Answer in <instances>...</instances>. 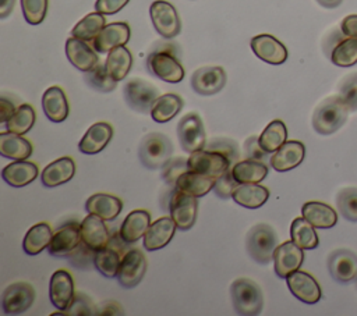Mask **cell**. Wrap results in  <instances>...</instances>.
<instances>
[{
    "mask_svg": "<svg viewBox=\"0 0 357 316\" xmlns=\"http://www.w3.org/2000/svg\"><path fill=\"white\" fill-rule=\"evenodd\" d=\"M148 71L170 84H177L184 78V68L177 58L174 43H156L155 49L146 57Z\"/></svg>",
    "mask_w": 357,
    "mask_h": 316,
    "instance_id": "1",
    "label": "cell"
},
{
    "mask_svg": "<svg viewBox=\"0 0 357 316\" xmlns=\"http://www.w3.org/2000/svg\"><path fill=\"white\" fill-rule=\"evenodd\" d=\"M349 111L347 104L340 96L326 97L317 106L312 114V127L321 135H331L346 123Z\"/></svg>",
    "mask_w": 357,
    "mask_h": 316,
    "instance_id": "2",
    "label": "cell"
},
{
    "mask_svg": "<svg viewBox=\"0 0 357 316\" xmlns=\"http://www.w3.org/2000/svg\"><path fill=\"white\" fill-rule=\"evenodd\" d=\"M233 308L238 315H259L264 306V295L261 287L251 278H237L230 287Z\"/></svg>",
    "mask_w": 357,
    "mask_h": 316,
    "instance_id": "3",
    "label": "cell"
},
{
    "mask_svg": "<svg viewBox=\"0 0 357 316\" xmlns=\"http://www.w3.org/2000/svg\"><path fill=\"white\" fill-rule=\"evenodd\" d=\"M247 252L259 264H268L273 260V253L278 246V235L275 230L265 223L254 226L245 239Z\"/></svg>",
    "mask_w": 357,
    "mask_h": 316,
    "instance_id": "4",
    "label": "cell"
},
{
    "mask_svg": "<svg viewBox=\"0 0 357 316\" xmlns=\"http://www.w3.org/2000/svg\"><path fill=\"white\" fill-rule=\"evenodd\" d=\"M172 141L160 132H151L145 135L138 148V156L142 166L151 170L162 168L172 157Z\"/></svg>",
    "mask_w": 357,
    "mask_h": 316,
    "instance_id": "5",
    "label": "cell"
},
{
    "mask_svg": "<svg viewBox=\"0 0 357 316\" xmlns=\"http://www.w3.org/2000/svg\"><path fill=\"white\" fill-rule=\"evenodd\" d=\"M197 198L183 191L174 189L169 198L170 217L181 231L190 230L197 219Z\"/></svg>",
    "mask_w": 357,
    "mask_h": 316,
    "instance_id": "6",
    "label": "cell"
},
{
    "mask_svg": "<svg viewBox=\"0 0 357 316\" xmlns=\"http://www.w3.org/2000/svg\"><path fill=\"white\" fill-rule=\"evenodd\" d=\"M151 19L156 32L165 39H172L177 36L181 31L180 17L173 7L166 0H156L149 7Z\"/></svg>",
    "mask_w": 357,
    "mask_h": 316,
    "instance_id": "7",
    "label": "cell"
},
{
    "mask_svg": "<svg viewBox=\"0 0 357 316\" xmlns=\"http://www.w3.org/2000/svg\"><path fill=\"white\" fill-rule=\"evenodd\" d=\"M124 99L127 104L138 111V113H148L151 111L152 104L159 97V90L155 85L141 78L130 79L123 89Z\"/></svg>",
    "mask_w": 357,
    "mask_h": 316,
    "instance_id": "8",
    "label": "cell"
},
{
    "mask_svg": "<svg viewBox=\"0 0 357 316\" xmlns=\"http://www.w3.org/2000/svg\"><path fill=\"white\" fill-rule=\"evenodd\" d=\"M187 163L190 171L201 173L213 178L223 175L226 171L230 170L231 166V161L225 155L208 149L192 152Z\"/></svg>",
    "mask_w": 357,
    "mask_h": 316,
    "instance_id": "9",
    "label": "cell"
},
{
    "mask_svg": "<svg viewBox=\"0 0 357 316\" xmlns=\"http://www.w3.org/2000/svg\"><path fill=\"white\" fill-rule=\"evenodd\" d=\"M177 136L184 152L192 153L205 148V131L201 117L197 113H188L177 124Z\"/></svg>",
    "mask_w": 357,
    "mask_h": 316,
    "instance_id": "10",
    "label": "cell"
},
{
    "mask_svg": "<svg viewBox=\"0 0 357 316\" xmlns=\"http://www.w3.org/2000/svg\"><path fill=\"white\" fill-rule=\"evenodd\" d=\"M35 290L25 281H17L6 287L1 295V309L6 315H20L26 312L35 301Z\"/></svg>",
    "mask_w": 357,
    "mask_h": 316,
    "instance_id": "11",
    "label": "cell"
},
{
    "mask_svg": "<svg viewBox=\"0 0 357 316\" xmlns=\"http://www.w3.org/2000/svg\"><path fill=\"white\" fill-rule=\"evenodd\" d=\"M146 271V259L145 255L134 248L128 249L121 258L120 267L117 271V280L121 287L132 288L139 284Z\"/></svg>",
    "mask_w": 357,
    "mask_h": 316,
    "instance_id": "12",
    "label": "cell"
},
{
    "mask_svg": "<svg viewBox=\"0 0 357 316\" xmlns=\"http://www.w3.org/2000/svg\"><path fill=\"white\" fill-rule=\"evenodd\" d=\"M226 85V72L219 65H206L194 71L191 77L192 89L202 96H211Z\"/></svg>",
    "mask_w": 357,
    "mask_h": 316,
    "instance_id": "13",
    "label": "cell"
},
{
    "mask_svg": "<svg viewBox=\"0 0 357 316\" xmlns=\"http://www.w3.org/2000/svg\"><path fill=\"white\" fill-rule=\"evenodd\" d=\"M79 226L81 224L77 221H70L57 228L47 246L49 253L57 258H68V255L82 242Z\"/></svg>",
    "mask_w": 357,
    "mask_h": 316,
    "instance_id": "14",
    "label": "cell"
},
{
    "mask_svg": "<svg viewBox=\"0 0 357 316\" xmlns=\"http://www.w3.org/2000/svg\"><path fill=\"white\" fill-rule=\"evenodd\" d=\"M304 260L303 249L296 245L293 241L282 242L276 246L273 253L275 273L280 278H286L293 271L298 270Z\"/></svg>",
    "mask_w": 357,
    "mask_h": 316,
    "instance_id": "15",
    "label": "cell"
},
{
    "mask_svg": "<svg viewBox=\"0 0 357 316\" xmlns=\"http://www.w3.org/2000/svg\"><path fill=\"white\" fill-rule=\"evenodd\" d=\"M250 45L254 54L268 64L279 65L287 60V49L280 40H278L272 35H257L251 39Z\"/></svg>",
    "mask_w": 357,
    "mask_h": 316,
    "instance_id": "16",
    "label": "cell"
},
{
    "mask_svg": "<svg viewBox=\"0 0 357 316\" xmlns=\"http://www.w3.org/2000/svg\"><path fill=\"white\" fill-rule=\"evenodd\" d=\"M328 269L337 283L357 280V256L349 249H336L328 258Z\"/></svg>",
    "mask_w": 357,
    "mask_h": 316,
    "instance_id": "17",
    "label": "cell"
},
{
    "mask_svg": "<svg viewBox=\"0 0 357 316\" xmlns=\"http://www.w3.org/2000/svg\"><path fill=\"white\" fill-rule=\"evenodd\" d=\"M290 292L304 303H317L321 299V288L317 280L301 270H296L286 277Z\"/></svg>",
    "mask_w": 357,
    "mask_h": 316,
    "instance_id": "18",
    "label": "cell"
},
{
    "mask_svg": "<svg viewBox=\"0 0 357 316\" xmlns=\"http://www.w3.org/2000/svg\"><path fill=\"white\" fill-rule=\"evenodd\" d=\"M82 241L95 252L106 248L110 242V232L105 224V220L93 213H89L79 223Z\"/></svg>",
    "mask_w": 357,
    "mask_h": 316,
    "instance_id": "19",
    "label": "cell"
},
{
    "mask_svg": "<svg viewBox=\"0 0 357 316\" xmlns=\"http://www.w3.org/2000/svg\"><path fill=\"white\" fill-rule=\"evenodd\" d=\"M73 277L67 270H56L49 283V298L56 309L66 310L74 298Z\"/></svg>",
    "mask_w": 357,
    "mask_h": 316,
    "instance_id": "20",
    "label": "cell"
},
{
    "mask_svg": "<svg viewBox=\"0 0 357 316\" xmlns=\"http://www.w3.org/2000/svg\"><path fill=\"white\" fill-rule=\"evenodd\" d=\"M96 53L98 52L82 39L71 36L66 42V54L68 61L82 72L92 70L99 63Z\"/></svg>",
    "mask_w": 357,
    "mask_h": 316,
    "instance_id": "21",
    "label": "cell"
},
{
    "mask_svg": "<svg viewBox=\"0 0 357 316\" xmlns=\"http://www.w3.org/2000/svg\"><path fill=\"white\" fill-rule=\"evenodd\" d=\"M130 39V26L127 22H112L105 25L99 35L91 42L98 53H109L117 46H124Z\"/></svg>",
    "mask_w": 357,
    "mask_h": 316,
    "instance_id": "22",
    "label": "cell"
},
{
    "mask_svg": "<svg viewBox=\"0 0 357 316\" xmlns=\"http://www.w3.org/2000/svg\"><path fill=\"white\" fill-rule=\"evenodd\" d=\"M305 155V148L300 141H286L269 159V164L276 171H289L297 167Z\"/></svg>",
    "mask_w": 357,
    "mask_h": 316,
    "instance_id": "23",
    "label": "cell"
},
{
    "mask_svg": "<svg viewBox=\"0 0 357 316\" xmlns=\"http://www.w3.org/2000/svg\"><path fill=\"white\" fill-rule=\"evenodd\" d=\"M177 226L172 217H160L153 221L145 235H144V248L146 251H156L165 248L173 238Z\"/></svg>",
    "mask_w": 357,
    "mask_h": 316,
    "instance_id": "24",
    "label": "cell"
},
{
    "mask_svg": "<svg viewBox=\"0 0 357 316\" xmlns=\"http://www.w3.org/2000/svg\"><path fill=\"white\" fill-rule=\"evenodd\" d=\"M113 136V128L107 123H96L88 128L81 142L78 143V149L84 155H96L110 142Z\"/></svg>",
    "mask_w": 357,
    "mask_h": 316,
    "instance_id": "25",
    "label": "cell"
},
{
    "mask_svg": "<svg viewBox=\"0 0 357 316\" xmlns=\"http://www.w3.org/2000/svg\"><path fill=\"white\" fill-rule=\"evenodd\" d=\"M149 226H151L149 213L144 209H137L130 212L127 217L123 220L119 234L124 242L131 245L145 235Z\"/></svg>",
    "mask_w": 357,
    "mask_h": 316,
    "instance_id": "26",
    "label": "cell"
},
{
    "mask_svg": "<svg viewBox=\"0 0 357 316\" xmlns=\"http://www.w3.org/2000/svg\"><path fill=\"white\" fill-rule=\"evenodd\" d=\"M42 109L45 116L53 123H61L70 113L68 102L60 86H50L42 96Z\"/></svg>",
    "mask_w": 357,
    "mask_h": 316,
    "instance_id": "27",
    "label": "cell"
},
{
    "mask_svg": "<svg viewBox=\"0 0 357 316\" xmlns=\"http://www.w3.org/2000/svg\"><path fill=\"white\" fill-rule=\"evenodd\" d=\"M75 174V163L71 157H60L47 164L40 175L42 184L47 188L59 187L70 181Z\"/></svg>",
    "mask_w": 357,
    "mask_h": 316,
    "instance_id": "28",
    "label": "cell"
},
{
    "mask_svg": "<svg viewBox=\"0 0 357 316\" xmlns=\"http://www.w3.org/2000/svg\"><path fill=\"white\" fill-rule=\"evenodd\" d=\"M38 171L39 170L35 163L26 160H15L3 168L1 177L8 185L21 188L32 182L38 177Z\"/></svg>",
    "mask_w": 357,
    "mask_h": 316,
    "instance_id": "29",
    "label": "cell"
},
{
    "mask_svg": "<svg viewBox=\"0 0 357 316\" xmlns=\"http://www.w3.org/2000/svg\"><path fill=\"white\" fill-rule=\"evenodd\" d=\"M123 209V202L109 193H95L88 198L85 203V210L102 217L105 221L114 220Z\"/></svg>",
    "mask_w": 357,
    "mask_h": 316,
    "instance_id": "30",
    "label": "cell"
},
{
    "mask_svg": "<svg viewBox=\"0 0 357 316\" xmlns=\"http://www.w3.org/2000/svg\"><path fill=\"white\" fill-rule=\"evenodd\" d=\"M215 181H216V178H213V177L188 170L177 178V181L174 184V189L183 191L195 198H201V196L206 195L211 189H213Z\"/></svg>",
    "mask_w": 357,
    "mask_h": 316,
    "instance_id": "31",
    "label": "cell"
},
{
    "mask_svg": "<svg viewBox=\"0 0 357 316\" xmlns=\"http://www.w3.org/2000/svg\"><path fill=\"white\" fill-rule=\"evenodd\" d=\"M0 155L11 160H25L32 155V145L22 135L6 131L0 134Z\"/></svg>",
    "mask_w": 357,
    "mask_h": 316,
    "instance_id": "32",
    "label": "cell"
},
{
    "mask_svg": "<svg viewBox=\"0 0 357 316\" xmlns=\"http://www.w3.org/2000/svg\"><path fill=\"white\" fill-rule=\"evenodd\" d=\"M268 198H269L268 188L254 182L238 184L231 193V199L247 209L261 207L268 200Z\"/></svg>",
    "mask_w": 357,
    "mask_h": 316,
    "instance_id": "33",
    "label": "cell"
},
{
    "mask_svg": "<svg viewBox=\"0 0 357 316\" xmlns=\"http://www.w3.org/2000/svg\"><path fill=\"white\" fill-rule=\"evenodd\" d=\"M301 214L315 228H331L337 221L335 209L322 202H307L301 207Z\"/></svg>",
    "mask_w": 357,
    "mask_h": 316,
    "instance_id": "34",
    "label": "cell"
},
{
    "mask_svg": "<svg viewBox=\"0 0 357 316\" xmlns=\"http://www.w3.org/2000/svg\"><path fill=\"white\" fill-rule=\"evenodd\" d=\"M233 178L238 184L261 182L268 175V166L264 161L247 159L243 161H237L230 167Z\"/></svg>",
    "mask_w": 357,
    "mask_h": 316,
    "instance_id": "35",
    "label": "cell"
},
{
    "mask_svg": "<svg viewBox=\"0 0 357 316\" xmlns=\"http://www.w3.org/2000/svg\"><path fill=\"white\" fill-rule=\"evenodd\" d=\"M53 232L49 224L46 223H39L32 226L22 241V249L26 255H38L39 252H42L45 248L49 246L50 241H52Z\"/></svg>",
    "mask_w": 357,
    "mask_h": 316,
    "instance_id": "36",
    "label": "cell"
},
{
    "mask_svg": "<svg viewBox=\"0 0 357 316\" xmlns=\"http://www.w3.org/2000/svg\"><path fill=\"white\" fill-rule=\"evenodd\" d=\"M183 109V99L176 93L159 96L151 107V117L156 123H167Z\"/></svg>",
    "mask_w": 357,
    "mask_h": 316,
    "instance_id": "37",
    "label": "cell"
},
{
    "mask_svg": "<svg viewBox=\"0 0 357 316\" xmlns=\"http://www.w3.org/2000/svg\"><path fill=\"white\" fill-rule=\"evenodd\" d=\"M105 64L112 78H114L119 82L124 79L130 72L132 65V56L126 46H117L107 53Z\"/></svg>",
    "mask_w": 357,
    "mask_h": 316,
    "instance_id": "38",
    "label": "cell"
},
{
    "mask_svg": "<svg viewBox=\"0 0 357 316\" xmlns=\"http://www.w3.org/2000/svg\"><path fill=\"white\" fill-rule=\"evenodd\" d=\"M291 241L301 249H314L318 246L319 239L314 226L304 217H296L290 227Z\"/></svg>",
    "mask_w": 357,
    "mask_h": 316,
    "instance_id": "39",
    "label": "cell"
},
{
    "mask_svg": "<svg viewBox=\"0 0 357 316\" xmlns=\"http://www.w3.org/2000/svg\"><path fill=\"white\" fill-rule=\"evenodd\" d=\"M287 139V129L282 120L271 121L259 135V145L266 153L276 152Z\"/></svg>",
    "mask_w": 357,
    "mask_h": 316,
    "instance_id": "40",
    "label": "cell"
},
{
    "mask_svg": "<svg viewBox=\"0 0 357 316\" xmlns=\"http://www.w3.org/2000/svg\"><path fill=\"white\" fill-rule=\"evenodd\" d=\"M105 25H106V19L103 14L95 11L85 15L81 21H78V24L73 28L71 35L85 42H92L99 35V32L105 28Z\"/></svg>",
    "mask_w": 357,
    "mask_h": 316,
    "instance_id": "41",
    "label": "cell"
},
{
    "mask_svg": "<svg viewBox=\"0 0 357 316\" xmlns=\"http://www.w3.org/2000/svg\"><path fill=\"white\" fill-rule=\"evenodd\" d=\"M121 258H123V255L119 251H116L112 246H106V248L95 252L93 266L102 276H105L107 278H113V277H117Z\"/></svg>",
    "mask_w": 357,
    "mask_h": 316,
    "instance_id": "42",
    "label": "cell"
},
{
    "mask_svg": "<svg viewBox=\"0 0 357 316\" xmlns=\"http://www.w3.org/2000/svg\"><path fill=\"white\" fill-rule=\"evenodd\" d=\"M35 118H36V114L33 107L31 104L24 103L15 109L14 114L6 123V128L8 132L24 135L33 127Z\"/></svg>",
    "mask_w": 357,
    "mask_h": 316,
    "instance_id": "43",
    "label": "cell"
},
{
    "mask_svg": "<svg viewBox=\"0 0 357 316\" xmlns=\"http://www.w3.org/2000/svg\"><path fill=\"white\" fill-rule=\"evenodd\" d=\"M85 82L98 92H112L114 90L117 81L112 78V75L107 72L106 64L98 63L92 70L86 71L84 75Z\"/></svg>",
    "mask_w": 357,
    "mask_h": 316,
    "instance_id": "44",
    "label": "cell"
},
{
    "mask_svg": "<svg viewBox=\"0 0 357 316\" xmlns=\"http://www.w3.org/2000/svg\"><path fill=\"white\" fill-rule=\"evenodd\" d=\"M331 60L337 67H351L357 63V39L347 38L336 43L331 52Z\"/></svg>",
    "mask_w": 357,
    "mask_h": 316,
    "instance_id": "45",
    "label": "cell"
},
{
    "mask_svg": "<svg viewBox=\"0 0 357 316\" xmlns=\"http://www.w3.org/2000/svg\"><path fill=\"white\" fill-rule=\"evenodd\" d=\"M336 205L346 220L357 221V188L342 189L337 193Z\"/></svg>",
    "mask_w": 357,
    "mask_h": 316,
    "instance_id": "46",
    "label": "cell"
},
{
    "mask_svg": "<svg viewBox=\"0 0 357 316\" xmlns=\"http://www.w3.org/2000/svg\"><path fill=\"white\" fill-rule=\"evenodd\" d=\"M22 15L31 25L40 24L47 13V0H21Z\"/></svg>",
    "mask_w": 357,
    "mask_h": 316,
    "instance_id": "47",
    "label": "cell"
},
{
    "mask_svg": "<svg viewBox=\"0 0 357 316\" xmlns=\"http://www.w3.org/2000/svg\"><path fill=\"white\" fill-rule=\"evenodd\" d=\"M204 149L213 150V152L225 155L231 161V166L238 161V156H240L238 148H237V143L234 141H231V139H227V138H213L208 143H205Z\"/></svg>",
    "mask_w": 357,
    "mask_h": 316,
    "instance_id": "48",
    "label": "cell"
},
{
    "mask_svg": "<svg viewBox=\"0 0 357 316\" xmlns=\"http://www.w3.org/2000/svg\"><path fill=\"white\" fill-rule=\"evenodd\" d=\"M187 160L188 159L185 157H170L166 161V164L162 167V178L166 184L174 187L177 178L185 171H188Z\"/></svg>",
    "mask_w": 357,
    "mask_h": 316,
    "instance_id": "49",
    "label": "cell"
},
{
    "mask_svg": "<svg viewBox=\"0 0 357 316\" xmlns=\"http://www.w3.org/2000/svg\"><path fill=\"white\" fill-rule=\"evenodd\" d=\"M339 93L350 111H357V72L347 75L339 85Z\"/></svg>",
    "mask_w": 357,
    "mask_h": 316,
    "instance_id": "50",
    "label": "cell"
},
{
    "mask_svg": "<svg viewBox=\"0 0 357 316\" xmlns=\"http://www.w3.org/2000/svg\"><path fill=\"white\" fill-rule=\"evenodd\" d=\"M66 315L71 316H89V315H96L98 310L91 302V299L84 295L82 292H75L74 298L70 303V306L64 310Z\"/></svg>",
    "mask_w": 357,
    "mask_h": 316,
    "instance_id": "51",
    "label": "cell"
},
{
    "mask_svg": "<svg viewBox=\"0 0 357 316\" xmlns=\"http://www.w3.org/2000/svg\"><path fill=\"white\" fill-rule=\"evenodd\" d=\"M95 259V251L91 249L84 241L68 255V260L73 266L79 269H88L91 264H93Z\"/></svg>",
    "mask_w": 357,
    "mask_h": 316,
    "instance_id": "52",
    "label": "cell"
},
{
    "mask_svg": "<svg viewBox=\"0 0 357 316\" xmlns=\"http://www.w3.org/2000/svg\"><path fill=\"white\" fill-rule=\"evenodd\" d=\"M238 182L233 178L231 175V171H226L223 175L218 177L216 181H215V185H213V191L215 193L222 198V199H227V198H231V193L233 191L237 188Z\"/></svg>",
    "mask_w": 357,
    "mask_h": 316,
    "instance_id": "53",
    "label": "cell"
},
{
    "mask_svg": "<svg viewBox=\"0 0 357 316\" xmlns=\"http://www.w3.org/2000/svg\"><path fill=\"white\" fill-rule=\"evenodd\" d=\"M130 0H96L95 10L103 15L119 13Z\"/></svg>",
    "mask_w": 357,
    "mask_h": 316,
    "instance_id": "54",
    "label": "cell"
},
{
    "mask_svg": "<svg viewBox=\"0 0 357 316\" xmlns=\"http://www.w3.org/2000/svg\"><path fill=\"white\" fill-rule=\"evenodd\" d=\"M244 149H245V155L248 159H252V160H259V161H264L265 160V156H266V152L261 148L259 145V138L257 136H251L245 141L244 143ZM265 163V161H264Z\"/></svg>",
    "mask_w": 357,
    "mask_h": 316,
    "instance_id": "55",
    "label": "cell"
},
{
    "mask_svg": "<svg viewBox=\"0 0 357 316\" xmlns=\"http://www.w3.org/2000/svg\"><path fill=\"white\" fill-rule=\"evenodd\" d=\"M340 29L346 38L357 39V14L344 17L340 24Z\"/></svg>",
    "mask_w": 357,
    "mask_h": 316,
    "instance_id": "56",
    "label": "cell"
},
{
    "mask_svg": "<svg viewBox=\"0 0 357 316\" xmlns=\"http://www.w3.org/2000/svg\"><path fill=\"white\" fill-rule=\"evenodd\" d=\"M14 111H15L14 103L4 96L0 97V123H7L10 117L14 114Z\"/></svg>",
    "mask_w": 357,
    "mask_h": 316,
    "instance_id": "57",
    "label": "cell"
},
{
    "mask_svg": "<svg viewBox=\"0 0 357 316\" xmlns=\"http://www.w3.org/2000/svg\"><path fill=\"white\" fill-rule=\"evenodd\" d=\"M121 313H123L121 306L119 303H116V302H110L109 301V302H105L99 308L96 315H121Z\"/></svg>",
    "mask_w": 357,
    "mask_h": 316,
    "instance_id": "58",
    "label": "cell"
},
{
    "mask_svg": "<svg viewBox=\"0 0 357 316\" xmlns=\"http://www.w3.org/2000/svg\"><path fill=\"white\" fill-rule=\"evenodd\" d=\"M14 3H15V0H1V4H0V18L1 19L7 18L11 14V11L14 8Z\"/></svg>",
    "mask_w": 357,
    "mask_h": 316,
    "instance_id": "59",
    "label": "cell"
},
{
    "mask_svg": "<svg viewBox=\"0 0 357 316\" xmlns=\"http://www.w3.org/2000/svg\"><path fill=\"white\" fill-rule=\"evenodd\" d=\"M342 1L343 0H317V3L325 8H336L342 4Z\"/></svg>",
    "mask_w": 357,
    "mask_h": 316,
    "instance_id": "60",
    "label": "cell"
}]
</instances>
